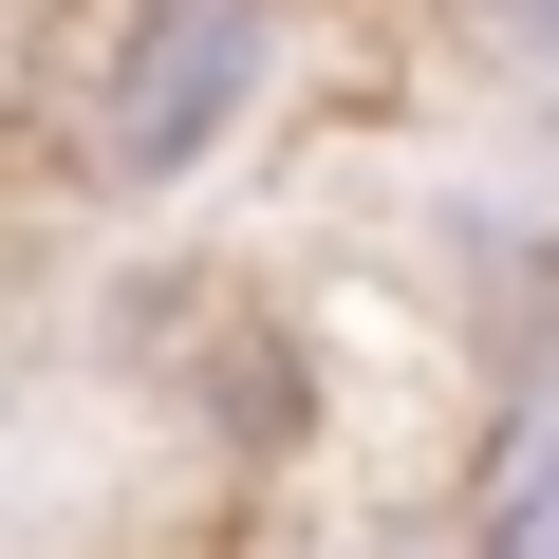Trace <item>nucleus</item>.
Here are the masks:
<instances>
[{
	"mask_svg": "<svg viewBox=\"0 0 559 559\" xmlns=\"http://www.w3.org/2000/svg\"><path fill=\"white\" fill-rule=\"evenodd\" d=\"M299 57V0H112V38L75 57V187L168 205Z\"/></svg>",
	"mask_w": 559,
	"mask_h": 559,
	"instance_id": "obj_1",
	"label": "nucleus"
},
{
	"mask_svg": "<svg viewBox=\"0 0 559 559\" xmlns=\"http://www.w3.org/2000/svg\"><path fill=\"white\" fill-rule=\"evenodd\" d=\"M466 559H559V373L503 411V448L466 485Z\"/></svg>",
	"mask_w": 559,
	"mask_h": 559,
	"instance_id": "obj_2",
	"label": "nucleus"
},
{
	"mask_svg": "<svg viewBox=\"0 0 559 559\" xmlns=\"http://www.w3.org/2000/svg\"><path fill=\"white\" fill-rule=\"evenodd\" d=\"M485 20H503V38H522V75L559 94V0H485Z\"/></svg>",
	"mask_w": 559,
	"mask_h": 559,
	"instance_id": "obj_3",
	"label": "nucleus"
}]
</instances>
